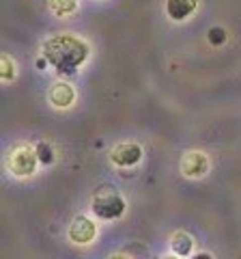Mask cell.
Segmentation results:
<instances>
[{"mask_svg":"<svg viewBox=\"0 0 241 259\" xmlns=\"http://www.w3.org/2000/svg\"><path fill=\"white\" fill-rule=\"evenodd\" d=\"M93 212L103 221H114L125 212V199L114 190H103L93 197Z\"/></svg>","mask_w":241,"mask_h":259,"instance_id":"7a4b0ae2","label":"cell"},{"mask_svg":"<svg viewBox=\"0 0 241 259\" xmlns=\"http://www.w3.org/2000/svg\"><path fill=\"white\" fill-rule=\"evenodd\" d=\"M0 67H3V80H13L15 78V67H13V61H11V56H5L3 54V59H0Z\"/></svg>","mask_w":241,"mask_h":259,"instance_id":"4fadbf2b","label":"cell"},{"mask_svg":"<svg viewBox=\"0 0 241 259\" xmlns=\"http://www.w3.org/2000/svg\"><path fill=\"white\" fill-rule=\"evenodd\" d=\"M95 233H97V227L86 216H78L69 225V240L76 242V244H88V242H93Z\"/></svg>","mask_w":241,"mask_h":259,"instance_id":"5b68a950","label":"cell"},{"mask_svg":"<svg viewBox=\"0 0 241 259\" xmlns=\"http://www.w3.org/2000/svg\"><path fill=\"white\" fill-rule=\"evenodd\" d=\"M35 65H37V69H45V65H50V61H47L45 56H43V59H37Z\"/></svg>","mask_w":241,"mask_h":259,"instance_id":"5bb4252c","label":"cell"},{"mask_svg":"<svg viewBox=\"0 0 241 259\" xmlns=\"http://www.w3.org/2000/svg\"><path fill=\"white\" fill-rule=\"evenodd\" d=\"M35 149H37V156H39V162H41V164H52L54 162V149L47 143H39Z\"/></svg>","mask_w":241,"mask_h":259,"instance_id":"7c38bea8","label":"cell"},{"mask_svg":"<svg viewBox=\"0 0 241 259\" xmlns=\"http://www.w3.org/2000/svg\"><path fill=\"white\" fill-rule=\"evenodd\" d=\"M198 0H166V13L170 20H186L196 11Z\"/></svg>","mask_w":241,"mask_h":259,"instance_id":"ba28073f","label":"cell"},{"mask_svg":"<svg viewBox=\"0 0 241 259\" xmlns=\"http://www.w3.org/2000/svg\"><path fill=\"white\" fill-rule=\"evenodd\" d=\"M47 97H50V102L56 108H67L76 102V89L67 82H56V84H52Z\"/></svg>","mask_w":241,"mask_h":259,"instance_id":"52a82bcc","label":"cell"},{"mask_svg":"<svg viewBox=\"0 0 241 259\" xmlns=\"http://www.w3.org/2000/svg\"><path fill=\"white\" fill-rule=\"evenodd\" d=\"M78 9V0H50V11L58 18H65L71 15Z\"/></svg>","mask_w":241,"mask_h":259,"instance_id":"30bf717a","label":"cell"},{"mask_svg":"<svg viewBox=\"0 0 241 259\" xmlns=\"http://www.w3.org/2000/svg\"><path fill=\"white\" fill-rule=\"evenodd\" d=\"M181 171L186 177H203L209 171V158L203 151H190L181 162Z\"/></svg>","mask_w":241,"mask_h":259,"instance_id":"8992f818","label":"cell"},{"mask_svg":"<svg viewBox=\"0 0 241 259\" xmlns=\"http://www.w3.org/2000/svg\"><path fill=\"white\" fill-rule=\"evenodd\" d=\"M43 56L58 74L71 76L86 61L88 46L74 35H54L43 44Z\"/></svg>","mask_w":241,"mask_h":259,"instance_id":"6da1fadb","label":"cell"},{"mask_svg":"<svg viewBox=\"0 0 241 259\" xmlns=\"http://www.w3.org/2000/svg\"><path fill=\"white\" fill-rule=\"evenodd\" d=\"M207 37H209V44H211V46H222L228 39V32L224 30L222 26H213V28H209Z\"/></svg>","mask_w":241,"mask_h":259,"instance_id":"8fae6325","label":"cell"},{"mask_svg":"<svg viewBox=\"0 0 241 259\" xmlns=\"http://www.w3.org/2000/svg\"><path fill=\"white\" fill-rule=\"evenodd\" d=\"M142 158V147L136 143H120L110 151V160L116 166H134Z\"/></svg>","mask_w":241,"mask_h":259,"instance_id":"277c9868","label":"cell"},{"mask_svg":"<svg viewBox=\"0 0 241 259\" xmlns=\"http://www.w3.org/2000/svg\"><path fill=\"white\" fill-rule=\"evenodd\" d=\"M172 250L176 255H181V257H188L192 253V246H194V240H192L186 231H179V233H174L172 236Z\"/></svg>","mask_w":241,"mask_h":259,"instance_id":"9c48e42d","label":"cell"},{"mask_svg":"<svg viewBox=\"0 0 241 259\" xmlns=\"http://www.w3.org/2000/svg\"><path fill=\"white\" fill-rule=\"evenodd\" d=\"M37 149H33L30 145H22V147L13 149L9 153V160H7V166L13 175H20V177H26V175H33L35 168H37Z\"/></svg>","mask_w":241,"mask_h":259,"instance_id":"3957f363","label":"cell"}]
</instances>
